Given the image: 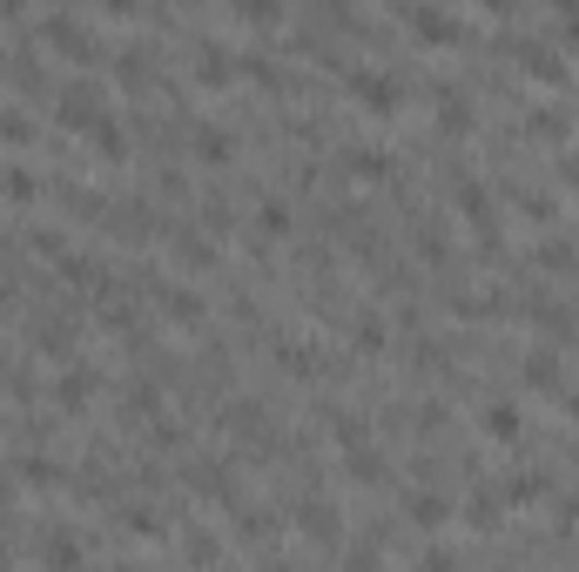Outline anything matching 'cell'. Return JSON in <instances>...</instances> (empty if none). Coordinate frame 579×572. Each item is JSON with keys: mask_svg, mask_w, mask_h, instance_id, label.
I'll return each mask as SVG.
<instances>
[{"mask_svg": "<svg viewBox=\"0 0 579 572\" xmlns=\"http://www.w3.org/2000/svg\"><path fill=\"white\" fill-rule=\"evenodd\" d=\"M343 88H351V101L364 114H398L405 108V82L391 68H343Z\"/></svg>", "mask_w": 579, "mask_h": 572, "instance_id": "1", "label": "cell"}, {"mask_svg": "<svg viewBox=\"0 0 579 572\" xmlns=\"http://www.w3.org/2000/svg\"><path fill=\"white\" fill-rule=\"evenodd\" d=\"M101 114H108V101H101V82H95V74H82V82H61V88H55V122H61V129H82V135H88Z\"/></svg>", "mask_w": 579, "mask_h": 572, "instance_id": "2", "label": "cell"}, {"mask_svg": "<svg viewBox=\"0 0 579 572\" xmlns=\"http://www.w3.org/2000/svg\"><path fill=\"white\" fill-rule=\"evenodd\" d=\"M34 27H41V41H48L55 54H68V61H95V34H88V21H82V14L55 8V14H41Z\"/></svg>", "mask_w": 579, "mask_h": 572, "instance_id": "3", "label": "cell"}, {"mask_svg": "<svg viewBox=\"0 0 579 572\" xmlns=\"http://www.w3.org/2000/svg\"><path fill=\"white\" fill-rule=\"evenodd\" d=\"M405 14V27L418 34L424 48H451L458 34H466V14H451V8H424V0H411V8H398Z\"/></svg>", "mask_w": 579, "mask_h": 572, "instance_id": "4", "label": "cell"}, {"mask_svg": "<svg viewBox=\"0 0 579 572\" xmlns=\"http://www.w3.org/2000/svg\"><path fill=\"white\" fill-rule=\"evenodd\" d=\"M297 532L317 539V546H337L343 539V512L324 499V491H303V499H297Z\"/></svg>", "mask_w": 579, "mask_h": 572, "instance_id": "5", "label": "cell"}, {"mask_svg": "<svg viewBox=\"0 0 579 572\" xmlns=\"http://www.w3.org/2000/svg\"><path fill=\"white\" fill-rule=\"evenodd\" d=\"M243 54H229L222 41H196V54H189V74H196V88H229L237 82Z\"/></svg>", "mask_w": 579, "mask_h": 572, "instance_id": "6", "label": "cell"}, {"mask_svg": "<svg viewBox=\"0 0 579 572\" xmlns=\"http://www.w3.org/2000/svg\"><path fill=\"white\" fill-rule=\"evenodd\" d=\"M405 519L418 532H445L451 525V499H445L438 485H418V491H405Z\"/></svg>", "mask_w": 579, "mask_h": 572, "instance_id": "7", "label": "cell"}, {"mask_svg": "<svg viewBox=\"0 0 579 572\" xmlns=\"http://www.w3.org/2000/svg\"><path fill=\"white\" fill-rule=\"evenodd\" d=\"M34 559H41V572H82V565H88V552H82V539H74V532H41Z\"/></svg>", "mask_w": 579, "mask_h": 572, "instance_id": "8", "label": "cell"}, {"mask_svg": "<svg viewBox=\"0 0 579 572\" xmlns=\"http://www.w3.org/2000/svg\"><path fill=\"white\" fill-rule=\"evenodd\" d=\"M546 491H553V478L539 472V465H519V472L498 478V499H506V512H512V506H539Z\"/></svg>", "mask_w": 579, "mask_h": 572, "instance_id": "9", "label": "cell"}, {"mask_svg": "<svg viewBox=\"0 0 579 572\" xmlns=\"http://www.w3.org/2000/svg\"><path fill=\"white\" fill-rule=\"evenodd\" d=\"M479 431H485L492 445H519V431H526V411H519L512 398H492V404L479 411Z\"/></svg>", "mask_w": 579, "mask_h": 572, "instance_id": "10", "label": "cell"}, {"mask_svg": "<svg viewBox=\"0 0 579 572\" xmlns=\"http://www.w3.org/2000/svg\"><path fill=\"white\" fill-rule=\"evenodd\" d=\"M519 68L532 74V82H546V88L566 82V54H559L553 41H519Z\"/></svg>", "mask_w": 579, "mask_h": 572, "instance_id": "11", "label": "cell"}, {"mask_svg": "<svg viewBox=\"0 0 579 572\" xmlns=\"http://www.w3.org/2000/svg\"><path fill=\"white\" fill-rule=\"evenodd\" d=\"M189 148H196V162H209V169L237 162V135L216 129V122H196V129H189Z\"/></svg>", "mask_w": 579, "mask_h": 572, "instance_id": "12", "label": "cell"}, {"mask_svg": "<svg viewBox=\"0 0 579 572\" xmlns=\"http://www.w3.org/2000/svg\"><path fill=\"white\" fill-rule=\"evenodd\" d=\"M337 162L351 169L358 182H384V175H391V148H377V142H351V148H343Z\"/></svg>", "mask_w": 579, "mask_h": 572, "instance_id": "13", "label": "cell"}, {"mask_svg": "<svg viewBox=\"0 0 579 572\" xmlns=\"http://www.w3.org/2000/svg\"><path fill=\"white\" fill-rule=\"evenodd\" d=\"M95 398V364H61V377H55V404L61 411H82Z\"/></svg>", "mask_w": 579, "mask_h": 572, "instance_id": "14", "label": "cell"}, {"mask_svg": "<svg viewBox=\"0 0 579 572\" xmlns=\"http://www.w3.org/2000/svg\"><path fill=\"white\" fill-rule=\"evenodd\" d=\"M519 370H526V385H532V391H546V398L566 391V364H559V351H526Z\"/></svg>", "mask_w": 579, "mask_h": 572, "instance_id": "15", "label": "cell"}, {"mask_svg": "<svg viewBox=\"0 0 579 572\" xmlns=\"http://www.w3.org/2000/svg\"><path fill=\"white\" fill-rule=\"evenodd\" d=\"M162 311H169V324H182V330L209 324V303H203L196 290H182V283H169V290H162Z\"/></svg>", "mask_w": 579, "mask_h": 572, "instance_id": "16", "label": "cell"}, {"mask_svg": "<svg viewBox=\"0 0 579 572\" xmlns=\"http://www.w3.org/2000/svg\"><path fill=\"white\" fill-rule=\"evenodd\" d=\"M351 351H358V357H384V351H391V330H384L377 311H358V324H351Z\"/></svg>", "mask_w": 579, "mask_h": 572, "instance_id": "17", "label": "cell"}, {"mask_svg": "<svg viewBox=\"0 0 579 572\" xmlns=\"http://www.w3.org/2000/svg\"><path fill=\"white\" fill-rule=\"evenodd\" d=\"M498 519H506V499H498V485H472V491H466V525L492 532Z\"/></svg>", "mask_w": 579, "mask_h": 572, "instance_id": "18", "label": "cell"}, {"mask_svg": "<svg viewBox=\"0 0 579 572\" xmlns=\"http://www.w3.org/2000/svg\"><path fill=\"white\" fill-rule=\"evenodd\" d=\"M438 129L445 135H472V101L458 88H445V82H438Z\"/></svg>", "mask_w": 579, "mask_h": 572, "instance_id": "19", "label": "cell"}, {"mask_svg": "<svg viewBox=\"0 0 579 572\" xmlns=\"http://www.w3.org/2000/svg\"><path fill=\"white\" fill-rule=\"evenodd\" d=\"M196 491L216 506H237V478H229V465H196Z\"/></svg>", "mask_w": 579, "mask_h": 572, "instance_id": "20", "label": "cell"}, {"mask_svg": "<svg viewBox=\"0 0 579 572\" xmlns=\"http://www.w3.org/2000/svg\"><path fill=\"white\" fill-rule=\"evenodd\" d=\"M88 142L101 148V156H108V162H122V156H129V135H122V122H114V108H108V114H101V122L88 129Z\"/></svg>", "mask_w": 579, "mask_h": 572, "instance_id": "21", "label": "cell"}, {"mask_svg": "<svg viewBox=\"0 0 579 572\" xmlns=\"http://www.w3.org/2000/svg\"><path fill=\"white\" fill-rule=\"evenodd\" d=\"M324 425H330V445H337V451H358V445H371V438H364V417H358V411H330Z\"/></svg>", "mask_w": 579, "mask_h": 572, "instance_id": "22", "label": "cell"}, {"mask_svg": "<svg viewBox=\"0 0 579 572\" xmlns=\"http://www.w3.org/2000/svg\"><path fill=\"white\" fill-rule=\"evenodd\" d=\"M169 250H176V263H196V270H203V263L216 256L203 229H169Z\"/></svg>", "mask_w": 579, "mask_h": 572, "instance_id": "23", "label": "cell"}, {"mask_svg": "<svg viewBox=\"0 0 579 572\" xmlns=\"http://www.w3.org/2000/svg\"><path fill=\"white\" fill-rule=\"evenodd\" d=\"M256 222H263V236H256V243H277V236H290V203H284V196H263Z\"/></svg>", "mask_w": 579, "mask_h": 572, "instance_id": "24", "label": "cell"}, {"mask_svg": "<svg viewBox=\"0 0 579 572\" xmlns=\"http://www.w3.org/2000/svg\"><path fill=\"white\" fill-rule=\"evenodd\" d=\"M21 478H27L34 491H55V485H61L68 472L55 465V458H41V451H27V458H21Z\"/></svg>", "mask_w": 579, "mask_h": 572, "instance_id": "25", "label": "cell"}, {"mask_svg": "<svg viewBox=\"0 0 579 572\" xmlns=\"http://www.w3.org/2000/svg\"><path fill=\"white\" fill-rule=\"evenodd\" d=\"M182 559H189V565H216V559H222V546H216V532H203V525H189V532H182Z\"/></svg>", "mask_w": 579, "mask_h": 572, "instance_id": "26", "label": "cell"}, {"mask_svg": "<svg viewBox=\"0 0 579 572\" xmlns=\"http://www.w3.org/2000/svg\"><path fill=\"white\" fill-rule=\"evenodd\" d=\"M343 472H351L358 485H377V478H384V451H371V445H358V451H343Z\"/></svg>", "mask_w": 579, "mask_h": 572, "instance_id": "27", "label": "cell"}, {"mask_svg": "<svg viewBox=\"0 0 579 572\" xmlns=\"http://www.w3.org/2000/svg\"><path fill=\"white\" fill-rule=\"evenodd\" d=\"M114 82H122V88H148V61H142V48H114Z\"/></svg>", "mask_w": 579, "mask_h": 572, "instance_id": "28", "label": "cell"}, {"mask_svg": "<svg viewBox=\"0 0 579 572\" xmlns=\"http://www.w3.org/2000/svg\"><path fill=\"white\" fill-rule=\"evenodd\" d=\"M34 142V122L21 108H0V148H27Z\"/></svg>", "mask_w": 579, "mask_h": 572, "instance_id": "29", "label": "cell"}, {"mask_svg": "<svg viewBox=\"0 0 579 572\" xmlns=\"http://www.w3.org/2000/svg\"><path fill=\"white\" fill-rule=\"evenodd\" d=\"M0 196H8V203H34V196H41V182H34L27 169H0Z\"/></svg>", "mask_w": 579, "mask_h": 572, "instance_id": "30", "label": "cell"}, {"mask_svg": "<svg viewBox=\"0 0 579 572\" xmlns=\"http://www.w3.org/2000/svg\"><path fill=\"white\" fill-rule=\"evenodd\" d=\"M237 21H243V27H284V8H269V0H243Z\"/></svg>", "mask_w": 579, "mask_h": 572, "instance_id": "31", "label": "cell"}, {"mask_svg": "<svg viewBox=\"0 0 579 572\" xmlns=\"http://www.w3.org/2000/svg\"><path fill=\"white\" fill-rule=\"evenodd\" d=\"M129 411L135 417H156L162 411V385H148V377H142V385H129Z\"/></svg>", "mask_w": 579, "mask_h": 572, "instance_id": "32", "label": "cell"}, {"mask_svg": "<svg viewBox=\"0 0 579 572\" xmlns=\"http://www.w3.org/2000/svg\"><path fill=\"white\" fill-rule=\"evenodd\" d=\"M237 532H243L250 546H263L269 532H277V519H269V512H237Z\"/></svg>", "mask_w": 579, "mask_h": 572, "instance_id": "33", "label": "cell"}, {"mask_svg": "<svg viewBox=\"0 0 579 572\" xmlns=\"http://www.w3.org/2000/svg\"><path fill=\"white\" fill-rule=\"evenodd\" d=\"M27 250H34V256H61V229H48V222L27 229Z\"/></svg>", "mask_w": 579, "mask_h": 572, "instance_id": "34", "label": "cell"}, {"mask_svg": "<svg viewBox=\"0 0 579 572\" xmlns=\"http://www.w3.org/2000/svg\"><path fill=\"white\" fill-rule=\"evenodd\" d=\"M418 572H458V559H451L445 546H424V552H418Z\"/></svg>", "mask_w": 579, "mask_h": 572, "instance_id": "35", "label": "cell"}, {"mask_svg": "<svg viewBox=\"0 0 579 572\" xmlns=\"http://www.w3.org/2000/svg\"><path fill=\"white\" fill-rule=\"evenodd\" d=\"M203 229L209 236H229V203H203Z\"/></svg>", "mask_w": 579, "mask_h": 572, "instance_id": "36", "label": "cell"}, {"mask_svg": "<svg viewBox=\"0 0 579 572\" xmlns=\"http://www.w3.org/2000/svg\"><path fill=\"white\" fill-rule=\"evenodd\" d=\"M559 182H566L572 196H579V156H566V162H559Z\"/></svg>", "mask_w": 579, "mask_h": 572, "instance_id": "37", "label": "cell"}, {"mask_svg": "<svg viewBox=\"0 0 579 572\" xmlns=\"http://www.w3.org/2000/svg\"><path fill=\"white\" fill-rule=\"evenodd\" d=\"M559 404H566V411L579 417V385H566V391H559Z\"/></svg>", "mask_w": 579, "mask_h": 572, "instance_id": "38", "label": "cell"}, {"mask_svg": "<svg viewBox=\"0 0 579 572\" xmlns=\"http://www.w3.org/2000/svg\"><path fill=\"white\" fill-rule=\"evenodd\" d=\"M114 572H148V565H114Z\"/></svg>", "mask_w": 579, "mask_h": 572, "instance_id": "39", "label": "cell"}, {"mask_svg": "<svg viewBox=\"0 0 579 572\" xmlns=\"http://www.w3.org/2000/svg\"><path fill=\"white\" fill-rule=\"evenodd\" d=\"M0 572H8V546H0Z\"/></svg>", "mask_w": 579, "mask_h": 572, "instance_id": "40", "label": "cell"}]
</instances>
